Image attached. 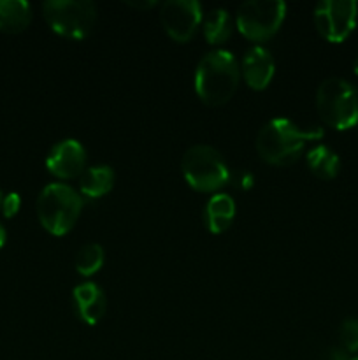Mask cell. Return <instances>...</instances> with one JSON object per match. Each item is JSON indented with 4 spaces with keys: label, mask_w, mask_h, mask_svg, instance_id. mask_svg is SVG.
Masks as SVG:
<instances>
[{
    "label": "cell",
    "mask_w": 358,
    "mask_h": 360,
    "mask_svg": "<svg viewBox=\"0 0 358 360\" xmlns=\"http://www.w3.org/2000/svg\"><path fill=\"white\" fill-rule=\"evenodd\" d=\"M241 67L230 51L214 49L204 55L195 70V91L211 108L225 105L237 91Z\"/></svg>",
    "instance_id": "cell-1"
},
{
    "label": "cell",
    "mask_w": 358,
    "mask_h": 360,
    "mask_svg": "<svg viewBox=\"0 0 358 360\" xmlns=\"http://www.w3.org/2000/svg\"><path fill=\"white\" fill-rule=\"evenodd\" d=\"M181 171L186 183L197 192H216L230 179V172L220 151L206 144L192 146L183 155Z\"/></svg>",
    "instance_id": "cell-6"
},
{
    "label": "cell",
    "mask_w": 358,
    "mask_h": 360,
    "mask_svg": "<svg viewBox=\"0 0 358 360\" xmlns=\"http://www.w3.org/2000/svg\"><path fill=\"white\" fill-rule=\"evenodd\" d=\"M326 360H351V359L350 355H347V352L340 347V348H332V350H329Z\"/></svg>",
    "instance_id": "cell-21"
},
{
    "label": "cell",
    "mask_w": 358,
    "mask_h": 360,
    "mask_svg": "<svg viewBox=\"0 0 358 360\" xmlns=\"http://www.w3.org/2000/svg\"><path fill=\"white\" fill-rule=\"evenodd\" d=\"M20 207H21V197L18 195L16 192H11L4 197L2 211H4V217L6 218L16 217L18 211H20Z\"/></svg>",
    "instance_id": "cell-20"
},
{
    "label": "cell",
    "mask_w": 358,
    "mask_h": 360,
    "mask_svg": "<svg viewBox=\"0 0 358 360\" xmlns=\"http://www.w3.org/2000/svg\"><path fill=\"white\" fill-rule=\"evenodd\" d=\"M274 72H276V63H274L269 49L262 48V46H253L251 49L246 51L244 58H242L241 74L251 90H265L272 81Z\"/></svg>",
    "instance_id": "cell-11"
},
{
    "label": "cell",
    "mask_w": 358,
    "mask_h": 360,
    "mask_svg": "<svg viewBox=\"0 0 358 360\" xmlns=\"http://www.w3.org/2000/svg\"><path fill=\"white\" fill-rule=\"evenodd\" d=\"M358 4L353 0H325L314 7V25L329 42H343L357 27Z\"/></svg>",
    "instance_id": "cell-8"
},
{
    "label": "cell",
    "mask_w": 358,
    "mask_h": 360,
    "mask_svg": "<svg viewBox=\"0 0 358 360\" xmlns=\"http://www.w3.org/2000/svg\"><path fill=\"white\" fill-rule=\"evenodd\" d=\"M112 186H114V172L107 165L88 167L79 176L81 193L88 199H100L111 192Z\"/></svg>",
    "instance_id": "cell-15"
},
{
    "label": "cell",
    "mask_w": 358,
    "mask_h": 360,
    "mask_svg": "<svg viewBox=\"0 0 358 360\" xmlns=\"http://www.w3.org/2000/svg\"><path fill=\"white\" fill-rule=\"evenodd\" d=\"M46 23L62 37H88L97 23V6L90 0H48L42 6Z\"/></svg>",
    "instance_id": "cell-5"
},
{
    "label": "cell",
    "mask_w": 358,
    "mask_h": 360,
    "mask_svg": "<svg viewBox=\"0 0 358 360\" xmlns=\"http://www.w3.org/2000/svg\"><path fill=\"white\" fill-rule=\"evenodd\" d=\"M321 129L302 130L286 118L270 120L256 136V151L272 165H291L300 158L305 143L321 139Z\"/></svg>",
    "instance_id": "cell-2"
},
{
    "label": "cell",
    "mask_w": 358,
    "mask_h": 360,
    "mask_svg": "<svg viewBox=\"0 0 358 360\" xmlns=\"http://www.w3.org/2000/svg\"><path fill=\"white\" fill-rule=\"evenodd\" d=\"M32 7L25 0H0V32L21 34L32 23Z\"/></svg>",
    "instance_id": "cell-14"
},
{
    "label": "cell",
    "mask_w": 358,
    "mask_h": 360,
    "mask_svg": "<svg viewBox=\"0 0 358 360\" xmlns=\"http://www.w3.org/2000/svg\"><path fill=\"white\" fill-rule=\"evenodd\" d=\"M83 199L63 183L44 186L37 197V217L42 227L53 236H65L81 217Z\"/></svg>",
    "instance_id": "cell-3"
},
{
    "label": "cell",
    "mask_w": 358,
    "mask_h": 360,
    "mask_svg": "<svg viewBox=\"0 0 358 360\" xmlns=\"http://www.w3.org/2000/svg\"><path fill=\"white\" fill-rule=\"evenodd\" d=\"M305 162H307L309 171L319 179H333L339 174L340 160L336 151L330 150L329 146L319 144V146L309 150Z\"/></svg>",
    "instance_id": "cell-16"
},
{
    "label": "cell",
    "mask_w": 358,
    "mask_h": 360,
    "mask_svg": "<svg viewBox=\"0 0 358 360\" xmlns=\"http://www.w3.org/2000/svg\"><path fill=\"white\" fill-rule=\"evenodd\" d=\"M74 309L77 316L88 326H97L105 315L107 309V299L100 287L95 283H81L72 292Z\"/></svg>",
    "instance_id": "cell-12"
},
{
    "label": "cell",
    "mask_w": 358,
    "mask_h": 360,
    "mask_svg": "<svg viewBox=\"0 0 358 360\" xmlns=\"http://www.w3.org/2000/svg\"><path fill=\"white\" fill-rule=\"evenodd\" d=\"M251 181H253L251 176L246 174L244 178H242V186H244V188H249V186H251Z\"/></svg>",
    "instance_id": "cell-24"
},
{
    "label": "cell",
    "mask_w": 358,
    "mask_h": 360,
    "mask_svg": "<svg viewBox=\"0 0 358 360\" xmlns=\"http://www.w3.org/2000/svg\"><path fill=\"white\" fill-rule=\"evenodd\" d=\"M340 347L347 352V354H354L358 352V319H347L344 320L343 326L339 329Z\"/></svg>",
    "instance_id": "cell-19"
},
{
    "label": "cell",
    "mask_w": 358,
    "mask_h": 360,
    "mask_svg": "<svg viewBox=\"0 0 358 360\" xmlns=\"http://www.w3.org/2000/svg\"><path fill=\"white\" fill-rule=\"evenodd\" d=\"M126 6L133 7V9L144 11V9H153V7L157 6V2H153V0H146V2H126Z\"/></svg>",
    "instance_id": "cell-22"
},
{
    "label": "cell",
    "mask_w": 358,
    "mask_h": 360,
    "mask_svg": "<svg viewBox=\"0 0 358 360\" xmlns=\"http://www.w3.org/2000/svg\"><path fill=\"white\" fill-rule=\"evenodd\" d=\"M86 151L76 139H65L56 143L46 158V167L60 179H74L84 172Z\"/></svg>",
    "instance_id": "cell-10"
},
{
    "label": "cell",
    "mask_w": 358,
    "mask_h": 360,
    "mask_svg": "<svg viewBox=\"0 0 358 360\" xmlns=\"http://www.w3.org/2000/svg\"><path fill=\"white\" fill-rule=\"evenodd\" d=\"M353 69H354V74H358V58H357V62H354Z\"/></svg>",
    "instance_id": "cell-25"
},
{
    "label": "cell",
    "mask_w": 358,
    "mask_h": 360,
    "mask_svg": "<svg viewBox=\"0 0 358 360\" xmlns=\"http://www.w3.org/2000/svg\"><path fill=\"white\" fill-rule=\"evenodd\" d=\"M202 28L206 41L213 46H220L230 39L234 23H232V16L227 9H214L207 14Z\"/></svg>",
    "instance_id": "cell-17"
},
{
    "label": "cell",
    "mask_w": 358,
    "mask_h": 360,
    "mask_svg": "<svg viewBox=\"0 0 358 360\" xmlns=\"http://www.w3.org/2000/svg\"><path fill=\"white\" fill-rule=\"evenodd\" d=\"M6 239H7V232H6V229H4L2 225H0V248H2V246L6 245Z\"/></svg>",
    "instance_id": "cell-23"
},
{
    "label": "cell",
    "mask_w": 358,
    "mask_h": 360,
    "mask_svg": "<svg viewBox=\"0 0 358 360\" xmlns=\"http://www.w3.org/2000/svg\"><path fill=\"white\" fill-rule=\"evenodd\" d=\"M235 218V200L227 193H216L206 204V227L213 234L228 231Z\"/></svg>",
    "instance_id": "cell-13"
},
{
    "label": "cell",
    "mask_w": 358,
    "mask_h": 360,
    "mask_svg": "<svg viewBox=\"0 0 358 360\" xmlns=\"http://www.w3.org/2000/svg\"><path fill=\"white\" fill-rule=\"evenodd\" d=\"M2 200H4V195H2V192H0V207H2Z\"/></svg>",
    "instance_id": "cell-26"
},
{
    "label": "cell",
    "mask_w": 358,
    "mask_h": 360,
    "mask_svg": "<svg viewBox=\"0 0 358 360\" xmlns=\"http://www.w3.org/2000/svg\"><path fill=\"white\" fill-rule=\"evenodd\" d=\"M104 250L97 243H90V245L83 246L76 257V271L81 276H93L95 273L102 269L104 266Z\"/></svg>",
    "instance_id": "cell-18"
},
{
    "label": "cell",
    "mask_w": 358,
    "mask_h": 360,
    "mask_svg": "<svg viewBox=\"0 0 358 360\" xmlns=\"http://www.w3.org/2000/svg\"><path fill=\"white\" fill-rule=\"evenodd\" d=\"M286 14V4L281 0H251L239 6L235 23L246 39L267 41L281 28Z\"/></svg>",
    "instance_id": "cell-7"
},
{
    "label": "cell",
    "mask_w": 358,
    "mask_h": 360,
    "mask_svg": "<svg viewBox=\"0 0 358 360\" xmlns=\"http://www.w3.org/2000/svg\"><path fill=\"white\" fill-rule=\"evenodd\" d=\"M316 109L332 129H351L358 123V90L343 77H329L316 91Z\"/></svg>",
    "instance_id": "cell-4"
},
{
    "label": "cell",
    "mask_w": 358,
    "mask_h": 360,
    "mask_svg": "<svg viewBox=\"0 0 358 360\" xmlns=\"http://www.w3.org/2000/svg\"><path fill=\"white\" fill-rule=\"evenodd\" d=\"M351 360H358V357H354V359H351Z\"/></svg>",
    "instance_id": "cell-27"
},
{
    "label": "cell",
    "mask_w": 358,
    "mask_h": 360,
    "mask_svg": "<svg viewBox=\"0 0 358 360\" xmlns=\"http://www.w3.org/2000/svg\"><path fill=\"white\" fill-rule=\"evenodd\" d=\"M160 21L168 37L188 42L202 23V7L195 0H168L161 4Z\"/></svg>",
    "instance_id": "cell-9"
}]
</instances>
